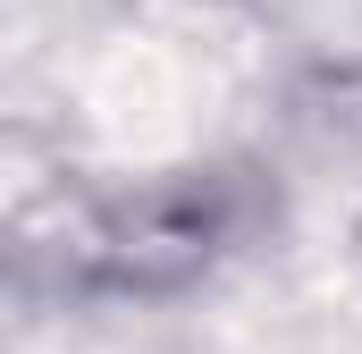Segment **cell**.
Masks as SVG:
<instances>
[{
    "mask_svg": "<svg viewBox=\"0 0 362 354\" xmlns=\"http://www.w3.org/2000/svg\"><path fill=\"white\" fill-rule=\"evenodd\" d=\"M278 219V169L262 161H177L127 185H101L76 295L177 304L202 295L236 253H253Z\"/></svg>",
    "mask_w": 362,
    "mask_h": 354,
    "instance_id": "1",
    "label": "cell"
},
{
    "mask_svg": "<svg viewBox=\"0 0 362 354\" xmlns=\"http://www.w3.org/2000/svg\"><path fill=\"white\" fill-rule=\"evenodd\" d=\"M93 202H101V177L68 152V135L0 110V287L76 295Z\"/></svg>",
    "mask_w": 362,
    "mask_h": 354,
    "instance_id": "2",
    "label": "cell"
},
{
    "mask_svg": "<svg viewBox=\"0 0 362 354\" xmlns=\"http://www.w3.org/2000/svg\"><path fill=\"white\" fill-rule=\"evenodd\" d=\"M286 135L312 169H354L362 177V51L312 59L286 85Z\"/></svg>",
    "mask_w": 362,
    "mask_h": 354,
    "instance_id": "3",
    "label": "cell"
},
{
    "mask_svg": "<svg viewBox=\"0 0 362 354\" xmlns=\"http://www.w3.org/2000/svg\"><path fill=\"white\" fill-rule=\"evenodd\" d=\"M253 8H262V0H118L127 25L169 34V42H185V34H228V25H245Z\"/></svg>",
    "mask_w": 362,
    "mask_h": 354,
    "instance_id": "4",
    "label": "cell"
}]
</instances>
